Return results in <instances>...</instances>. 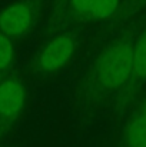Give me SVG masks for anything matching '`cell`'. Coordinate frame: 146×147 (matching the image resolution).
Wrapping results in <instances>:
<instances>
[{
  "mask_svg": "<svg viewBox=\"0 0 146 147\" xmlns=\"http://www.w3.org/2000/svg\"><path fill=\"white\" fill-rule=\"evenodd\" d=\"M13 57V45L7 34L0 32V71L4 70Z\"/></svg>",
  "mask_w": 146,
  "mask_h": 147,
  "instance_id": "ba28073f",
  "label": "cell"
},
{
  "mask_svg": "<svg viewBox=\"0 0 146 147\" xmlns=\"http://www.w3.org/2000/svg\"><path fill=\"white\" fill-rule=\"evenodd\" d=\"M132 74L136 79L146 77V32L133 46V67Z\"/></svg>",
  "mask_w": 146,
  "mask_h": 147,
  "instance_id": "52a82bcc",
  "label": "cell"
},
{
  "mask_svg": "<svg viewBox=\"0 0 146 147\" xmlns=\"http://www.w3.org/2000/svg\"><path fill=\"white\" fill-rule=\"evenodd\" d=\"M133 67V45L117 40L103 50L95 63V80L103 89H116L126 83Z\"/></svg>",
  "mask_w": 146,
  "mask_h": 147,
  "instance_id": "6da1fadb",
  "label": "cell"
},
{
  "mask_svg": "<svg viewBox=\"0 0 146 147\" xmlns=\"http://www.w3.org/2000/svg\"><path fill=\"white\" fill-rule=\"evenodd\" d=\"M75 49L73 39L70 36H59L53 39L39 56L37 66L42 71L50 73L60 69L72 56Z\"/></svg>",
  "mask_w": 146,
  "mask_h": 147,
  "instance_id": "3957f363",
  "label": "cell"
},
{
  "mask_svg": "<svg viewBox=\"0 0 146 147\" xmlns=\"http://www.w3.org/2000/svg\"><path fill=\"white\" fill-rule=\"evenodd\" d=\"M123 144L125 147H146V103L129 120L123 134Z\"/></svg>",
  "mask_w": 146,
  "mask_h": 147,
  "instance_id": "8992f818",
  "label": "cell"
},
{
  "mask_svg": "<svg viewBox=\"0 0 146 147\" xmlns=\"http://www.w3.org/2000/svg\"><path fill=\"white\" fill-rule=\"evenodd\" d=\"M24 104V87L16 79L0 82V134L19 119Z\"/></svg>",
  "mask_w": 146,
  "mask_h": 147,
  "instance_id": "7a4b0ae2",
  "label": "cell"
},
{
  "mask_svg": "<svg viewBox=\"0 0 146 147\" xmlns=\"http://www.w3.org/2000/svg\"><path fill=\"white\" fill-rule=\"evenodd\" d=\"M119 0H72L73 10L85 19H106L115 13Z\"/></svg>",
  "mask_w": 146,
  "mask_h": 147,
  "instance_id": "5b68a950",
  "label": "cell"
},
{
  "mask_svg": "<svg viewBox=\"0 0 146 147\" xmlns=\"http://www.w3.org/2000/svg\"><path fill=\"white\" fill-rule=\"evenodd\" d=\"M32 23V11L26 4H14L0 13V32L7 36L23 34Z\"/></svg>",
  "mask_w": 146,
  "mask_h": 147,
  "instance_id": "277c9868",
  "label": "cell"
}]
</instances>
